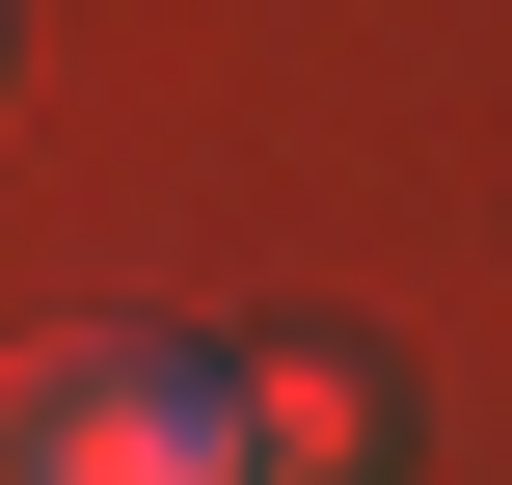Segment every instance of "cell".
Wrapping results in <instances>:
<instances>
[{
    "label": "cell",
    "instance_id": "6da1fadb",
    "mask_svg": "<svg viewBox=\"0 0 512 485\" xmlns=\"http://www.w3.org/2000/svg\"><path fill=\"white\" fill-rule=\"evenodd\" d=\"M0 459H54V485H189V459H243V405H216L189 351H27V378H0Z\"/></svg>",
    "mask_w": 512,
    "mask_h": 485
}]
</instances>
